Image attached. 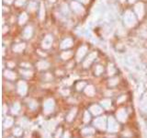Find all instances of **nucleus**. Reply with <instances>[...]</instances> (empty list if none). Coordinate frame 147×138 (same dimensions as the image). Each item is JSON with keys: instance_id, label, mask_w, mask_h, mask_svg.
Listing matches in <instances>:
<instances>
[{"instance_id": "nucleus-1", "label": "nucleus", "mask_w": 147, "mask_h": 138, "mask_svg": "<svg viewBox=\"0 0 147 138\" xmlns=\"http://www.w3.org/2000/svg\"><path fill=\"white\" fill-rule=\"evenodd\" d=\"M124 22H125V25L128 26V27H133L136 23V18H135V16L133 15V13L132 11H126L125 14H124Z\"/></svg>"}, {"instance_id": "nucleus-2", "label": "nucleus", "mask_w": 147, "mask_h": 138, "mask_svg": "<svg viewBox=\"0 0 147 138\" xmlns=\"http://www.w3.org/2000/svg\"><path fill=\"white\" fill-rule=\"evenodd\" d=\"M135 12L137 14L138 18H142L143 17V13H144V8H143V5L142 3H138L135 5Z\"/></svg>"}, {"instance_id": "nucleus-3", "label": "nucleus", "mask_w": 147, "mask_h": 138, "mask_svg": "<svg viewBox=\"0 0 147 138\" xmlns=\"http://www.w3.org/2000/svg\"><path fill=\"white\" fill-rule=\"evenodd\" d=\"M51 43H52V37L51 35H47L42 41V47L44 49H49L51 46Z\"/></svg>"}, {"instance_id": "nucleus-4", "label": "nucleus", "mask_w": 147, "mask_h": 138, "mask_svg": "<svg viewBox=\"0 0 147 138\" xmlns=\"http://www.w3.org/2000/svg\"><path fill=\"white\" fill-rule=\"evenodd\" d=\"M71 6H72V8H73L74 12H76L78 14L84 13V8L79 3H77V2H72Z\"/></svg>"}, {"instance_id": "nucleus-5", "label": "nucleus", "mask_w": 147, "mask_h": 138, "mask_svg": "<svg viewBox=\"0 0 147 138\" xmlns=\"http://www.w3.org/2000/svg\"><path fill=\"white\" fill-rule=\"evenodd\" d=\"M87 52V46H81L77 51V54H76V58L77 60H79L82 58L84 55L86 54V53Z\"/></svg>"}, {"instance_id": "nucleus-6", "label": "nucleus", "mask_w": 147, "mask_h": 138, "mask_svg": "<svg viewBox=\"0 0 147 138\" xmlns=\"http://www.w3.org/2000/svg\"><path fill=\"white\" fill-rule=\"evenodd\" d=\"M96 52H94V53L90 54L88 55V57L87 58V60L85 61V63H84V66H85V67H87L89 64H91L92 61H93V60L96 58Z\"/></svg>"}, {"instance_id": "nucleus-7", "label": "nucleus", "mask_w": 147, "mask_h": 138, "mask_svg": "<svg viewBox=\"0 0 147 138\" xmlns=\"http://www.w3.org/2000/svg\"><path fill=\"white\" fill-rule=\"evenodd\" d=\"M72 44H73V41H72L70 38H67V39H65V40L62 42L61 48H62V49H67L69 47H71Z\"/></svg>"}, {"instance_id": "nucleus-8", "label": "nucleus", "mask_w": 147, "mask_h": 138, "mask_svg": "<svg viewBox=\"0 0 147 138\" xmlns=\"http://www.w3.org/2000/svg\"><path fill=\"white\" fill-rule=\"evenodd\" d=\"M23 36H24L25 39H29V38L32 36V28L28 26V27L25 29V31H24Z\"/></svg>"}, {"instance_id": "nucleus-9", "label": "nucleus", "mask_w": 147, "mask_h": 138, "mask_svg": "<svg viewBox=\"0 0 147 138\" xmlns=\"http://www.w3.org/2000/svg\"><path fill=\"white\" fill-rule=\"evenodd\" d=\"M24 48H25V44L24 43H18V44L14 46L13 50L14 52L19 53V52H22V50H24Z\"/></svg>"}, {"instance_id": "nucleus-10", "label": "nucleus", "mask_w": 147, "mask_h": 138, "mask_svg": "<svg viewBox=\"0 0 147 138\" xmlns=\"http://www.w3.org/2000/svg\"><path fill=\"white\" fill-rule=\"evenodd\" d=\"M28 19V16L26 13H22L21 15H20V17H19V19H18V22H19V24H24V23L27 21Z\"/></svg>"}, {"instance_id": "nucleus-11", "label": "nucleus", "mask_w": 147, "mask_h": 138, "mask_svg": "<svg viewBox=\"0 0 147 138\" xmlns=\"http://www.w3.org/2000/svg\"><path fill=\"white\" fill-rule=\"evenodd\" d=\"M18 87H19V92L24 94L26 92V84L23 82H20L19 85H18Z\"/></svg>"}, {"instance_id": "nucleus-12", "label": "nucleus", "mask_w": 147, "mask_h": 138, "mask_svg": "<svg viewBox=\"0 0 147 138\" xmlns=\"http://www.w3.org/2000/svg\"><path fill=\"white\" fill-rule=\"evenodd\" d=\"M44 16H45V10H44L43 4H41V9H40V18H41V20H42V19L44 18Z\"/></svg>"}, {"instance_id": "nucleus-13", "label": "nucleus", "mask_w": 147, "mask_h": 138, "mask_svg": "<svg viewBox=\"0 0 147 138\" xmlns=\"http://www.w3.org/2000/svg\"><path fill=\"white\" fill-rule=\"evenodd\" d=\"M48 63L47 62H44V61H41V62H40L39 64H38V66H39V68L40 69H45L48 67Z\"/></svg>"}, {"instance_id": "nucleus-14", "label": "nucleus", "mask_w": 147, "mask_h": 138, "mask_svg": "<svg viewBox=\"0 0 147 138\" xmlns=\"http://www.w3.org/2000/svg\"><path fill=\"white\" fill-rule=\"evenodd\" d=\"M71 55H72V53L71 52H64V54H62V58L63 59H68L71 57Z\"/></svg>"}, {"instance_id": "nucleus-15", "label": "nucleus", "mask_w": 147, "mask_h": 138, "mask_svg": "<svg viewBox=\"0 0 147 138\" xmlns=\"http://www.w3.org/2000/svg\"><path fill=\"white\" fill-rule=\"evenodd\" d=\"M37 8V5L35 3H29V11H34Z\"/></svg>"}, {"instance_id": "nucleus-16", "label": "nucleus", "mask_w": 147, "mask_h": 138, "mask_svg": "<svg viewBox=\"0 0 147 138\" xmlns=\"http://www.w3.org/2000/svg\"><path fill=\"white\" fill-rule=\"evenodd\" d=\"M5 75H6V77H7L9 78L15 77V75H14L12 72H10V71H6V72H5Z\"/></svg>"}, {"instance_id": "nucleus-17", "label": "nucleus", "mask_w": 147, "mask_h": 138, "mask_svg": "<svg viewBox=\"0 0 147 138\" xmlns=\"http://www.w3.org/2000/svg\"><path fill=\"white\" fill-rule=\"evenodd\" d=\"M26 0H16V5L17 6H22L25 4Z\"/></svg>"}, {"instance_id": "nucleus-18", "label": "nucleus", "mask_w": 147, "mask_h": 138, "mask_svg": "<svg viewBox=\"0 0 147 138\" xmlns=\"http://www.w3.org/2000/svg\"><path fill=\"white\" fill-rule=\"evenodd\" d=\"M109 71H110V75H112V74L114 73V68H113V65H112V64H110Z\"/></svg>"}, {"instance_id": "nucleus-19", "label": "nucleus", "mask_w": 147, "mask_h": 138, "mask_svg": "<svg viewBox=\"0 0 147 138\" xmlns=\"http://www.w3.org/2000/svg\"><path fill=\"white\" fill-rule=\"evenodd\" d=\"M87 94H92V93H93V87H87Z\"/></svg>"}, {"instance_id": "nucleus-20", "label": "nucleus", "mask_w": 147, "mask_h": 138, "mask_svg": "<svg viewBox=\"0 0 147 138\" xmlns=\"http://www.w3.org/2000/svg\"><path fill=\"white\" fill-rule=\"evenodd\" d=\"M101 71H102V68H101L100 65H98V66H97V74H99Z\"/></svg>"}, {"instance_id": "nucleus-21", "label": "nucleus", "mask_w": 147, "mask_h": 138, "mask_svg": "<svg viewBox=\"0 0 147 138\" xmlns=\"http://www.w3.org/2000/svg\"><path fill=\"white\" fill-rule=\"evenodd\" d=\"M5 3H7V4H11L13 2V0H4Z\"/></svg>"}, {"instance_id": "nucleus-22", "label": "nucleus", "mask_w": 147, "mask_h": 138, "mask_svg": "<svg viewBox=\"0 0 147 138\" xmlns=\"http://www.w3.org/2000/svg\"><path fill=\"white\" fill-rule=\"evenodd\" d=\"M7 30H8V28H7V27H4V28H3V33H6Z\"/></svg>"}, {"instance_id": "nucleus-23", "label": "nucleus", "mask_w": 147, "mask_h": 138, "mask_svg": "<svg viewBox=\"0 0 147 138\" xmlns=\"http://www.w3.org/2000/svg\"><path fill=\"white\" fill-rule=\"evenodd\" d=\"M79 1H81V2H82V3H84V4H87L89 0H79Z\"/></svg>"}, {"instance_id": "nucleus-24", "label": "nucleus", "mask_w": 147, "mask_h": 138, "mask_svg": "<svg viewBox=\"0 0 147 138\" xmlns=\"http://www.w3.org/2000/svg\"><path fill=\"white\" fill-rule=\"evenodd\" d=\"M134 1H135V0H129V2H130V3H133Z\"/></svg>"}, {"instance_id": "nucleus-25", "label": "nucleus", "mask_w": 147, "mask_h": 138, "mask_svg": "<svg viewBox=\"0 0 147 138\" xmlns=\"http://www.w3.org/2000/svg\"><path fill=\"white\" fill-rule=\"evenodd\" d=\"M50 2H51V3H53V2H55V0H50Z\"/></svg>"}, {"instance_id": "nucleus-26", "label": "nucleus", "mask_w": 147, "mask_h": 138, "mask_svg": "<svg viewBox=\"0 0 147 138\" xmlns=\"http://www.w3.org/2000/svg\"><path fill=\"white\" fill-rule=\"evenodd\" d=\"M120 1H121V2H124V1H125V0H120Z\"/></svg>"}]
</instances>
